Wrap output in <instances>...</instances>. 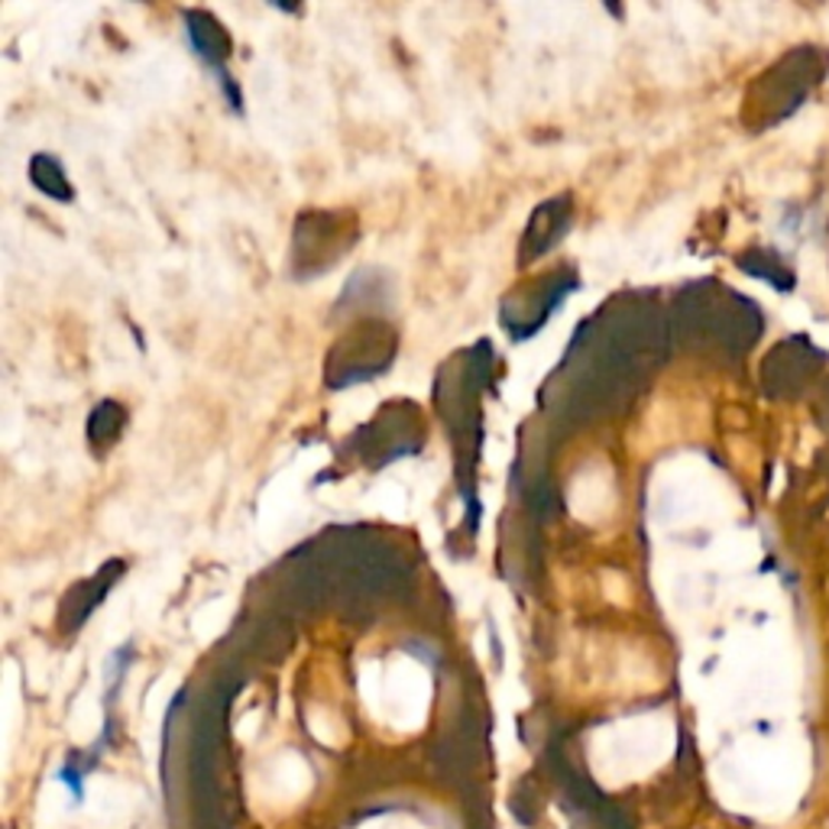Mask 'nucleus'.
<instances>
[{
  "mask_svg": "<svg viewBox=\"0 0 829 829\" xmlns=\"http://www.w3.org/2000/svg\"><path fill=\"white\" fill-rule=\"evenodd\" d=\"M570 292H577V276L573 272H555V276H548V279H541L538 282V289L531 292V296H522L519 299V311H509V314H502V324H506V331L512 334V340H528L531 334H538L545 324H548V318L561 308Z\"/></svg>",
  "mask_w": 829,
  "mask_h": 829,
  "instance_id": "f257e3e1",
  "label": "nucleus"
},
{
  "mask_svg": "<svg viewBox=\"0 0 829 829\" xmlns=\"http://www.w3.org/2000/svg\"><path fill=\"white\" fill-rule=\"evenodd\" d=\"M186 37H189L194 56L218 76L221 88L227 91L230 104L240 108V94L237 88L230 84V76H227L224 62L230 59V37L224 33V27L211 17V13H198V10H189L186 13Z\"/></svg>",
  "mask_w": 829,
  "mask_h": 829,
  "instance_id": "f03ea898",
  "label": "nucleus"
},
{
  "mask_svg": "<svg viewBox=\"0 0 829 829\" xmlns=\"http://www.w3.org/2000/svg\"><path fill=\"white\" fill-rule=\"evenodd\" d=\"M567 221H570V198H555L548 204H538V211L526 230V240H522V263H531L535 257H541L555 243H561Z\"/></svg>",
  "mask_w": 829,
  "mask_h": 829,
  "instance_id": "7ed1b4c3",
  "label": "nucleus"
},
{
  "mask_svg": "<svg viewBox=\"0 0 829 829\" xmlns=\"http://www.w3.org/2000/svg\"><path fill=\"white\" fill-rule=\"evenodd\" d=\"M120 567H123L120 561H113V565L101 567V570H98V573L91 577V580H84L81 587H76V590L69 593V600H66V606H62V612H69V609L76 606V612H72V616L66 619V622H69L72 629H76V626L81 629V626H84V619H88V616H91V612H94L98 606L108 600L111 587L117 583V580H120V573H123Z\"/></svg>",
  "mask_w": 829,
  "mask_h": 829,
  "instance_id": "20e7f679",
  "label": "nucleus"
},
{
  "mask_svg": "<svg viewBox=\"0 0 829 829\" xmlns=\"http://www.w3.org/2000/svg\"><path fill=\"white\" fill-rule=\"evenodd\" d=\"M30 179L42 194L56 198V201H72V186L66 179V169L56 156L49 152H37L33 162H30Z\"/></svg>",
  "mask_w": 829,
  "mask_h": 829,
  "instance_id": "39448f33",
  "label": "nucleus"
},
{
  "mask_svg": "<svg viewBox=\"0 0 829 829\" xmlns=\"http://www.w3.org/2000/svg\"><path fill=\"white\" fill-rule=\"evenodd\" d=\"M120 428H123V409L117 406V402H104V406H98L94 414H91V428H88V435H91V441L94 445H111L113 438L120 435Z\"/></svg>",
  "mask_w": 829,
  "mask_h": 829,
  "instance_id": "423d86ee",
  "label": "nucleus"
},
{
  "mask_svg": "<svg viewBox=\"0 0 829 829\" xmlns=\"http://www.w3.org/2000/svg\"><path fill=\"white\" fill-rule=\"evenodd\" d=\"M84 771H91V765H76V758L69 761V765H62L59 768V781L62 785H69V791H72V803H84Z\"/></svg>",
  "mask_w": 829,
  "mask_h": 829,
  "instance_id": "0eeeda50",
  "label": "nucleus"
}]
</instances>
